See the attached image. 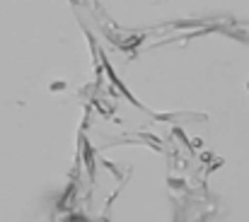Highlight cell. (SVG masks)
<instances>
[{
	"label": "cell",
	"mask_w": 249,
	"mask_h": 222,
	"mask_svg": "<svg viewBox=\"0 0 249 222\" xmlns=\"http://www.w3.org/2000/svg\"><path fill=\"white\" fill-rule=\"evenodd\" d=\"M63 222H87V220H85L83 215H68V218H66Z\"/></svg>",
	"instance_id": "obj_1"
}]
</instances>
